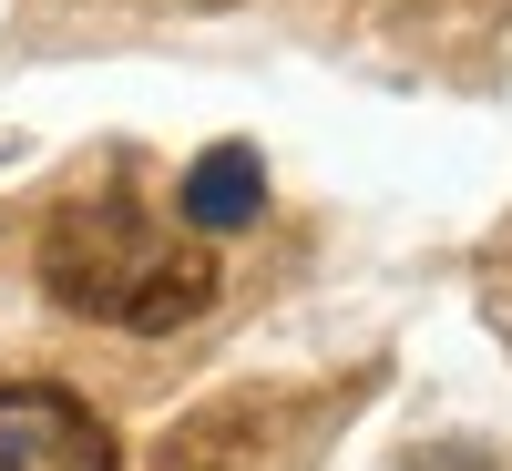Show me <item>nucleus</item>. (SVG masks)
<instances>
[{
  "mask_svg": "<svg viewBox=\"0 0 512 471\" xmlns=\"http://www.w3.org/2000/svg\"><path fill=\"white\" fill-rule=\"evenodd\" d=\"M41 287L52 308L123 328V338H164L216 308V256H205L195 226L144 216L134 195H82L41 226Z\"/></svg>",
  "mask_w": 512,
  "mask_h": 471,
  "instance_id": "nucleus-1",
  "label": "nucleus"
},
{
  "mask_svg": "<svg viewBox=\"0 0 512 471\" xmlns=\"http://www.w3.org/2000/svg\"><path fill=\"white\" fill-rule=\"evenodd\" d=\"M0 471H123L113 420L52 379H0Z\"/></svg>",
  "mask_w": 512,
  "mask_h": 471,
  "instance_id": "nucleus-2",
  "label": "nucleus"
},
{
  "mask_svg": "<svg viewBox=\"0 0 512 471\" xmlns=\"http://www.w3.org/2000/svg\"><path fill=\"white\" fill-rule=\"evenodd\" d=\"M175 216L195 236H236L267 216V164H256V144H216V154H195L185 164V185H175Z\"/></svg>",
  "mask_w": 512,
  "mask_h": 471,
  "instance_id": "nucleus-3",
  "label": "nucleus"
}]
</instances>
